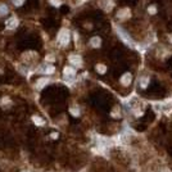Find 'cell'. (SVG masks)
Listing matches in <instances>:
<instances>
[{
  "instance_id": "cell-1",
  "label": "cell",
  "mask_w": 172,
  "mask_h": 172,
  "mask_svg": "<svg viewBox=\"0 0 172 172\" xmlns=\"http://www.w3.org/2000/svg\"><path fill=\"white\" fill-rule=\"evenodd\" d=\"M70 37H71L70 31L67 28H62L58 33V42L62 46H66V45H68V42H70Z\"/></svg>"
},
{
  "instance_id": "cell-2",
  "label": "cell",
  "mask_w": 172,
  "mask_h": 172,
  "mask_svg": "<svg viewBox=\"0 0 172 172\" xmlns=\"http://www.w3.org/2000/svg\"><path fill=\"white\" fill-rule=\"evenodd\" d=\"M63 75H64V79H67V80H71V79H73L75 77V75H76V70L73 67H64V70H63Z\"/></svg>"
},
{
  "instance_id": "cell-3",
  "label": "cell",
  "mask_w": 172,
  "mask_h": 172,
  "mask_svg": "<svg viewBox=\"0 0 172 172\" xmlns=\"http://www.w3.org/2000/svg\"><path fill=\"white\" fill-rule=\"evenodd\" d=\"M70 62H71L73 66H76V67H81V66H82V59H81L80 55H77V54L70 55Z\"/></svg>"
},
{
  "instance_id": "cell-4",
  "label": "cell",
  "mask_w": 172,
  "mask_h": 172,
  "mask_svg": "<svg viewBox=\"0 0 172 172\" xmlns=\"http://www.w3.org/2000/svg\"><path fill=\"white\" fill-rule=\"evenodd\" d=\"M5 24H6V28L14 30V28L17 27V26H18V19H17L15 17H11V18L5 22Z\"/></svg>"
},
{
  "instance_id": "cell-5",
  "label": "cell",
  "mask_w": 172,
  "mask_h": 172,
  "mask_svg": "<svg viewBox=\"0 0 172 172\" xmlns=\"http://www.w3.org/2000/svg\"><path fill=\"white\" fill-rule=\"evenodd\" d=\"M117 17L119 19H126L130 17V9H127V8H123V9H119L118 13H117Z\"/></svg>"
},
{
  "instance_id": "cell-6",
  "label": "cell",
  "mask_w": 172,
  "mask_h": 172,
  "mask_svg": "<svg viewBox=\"0 0 172 172\" xmlns=\"http://www.w3.org/2000/svg\"><path fill=\"white\" fill-rule=\"evenodd\" d=\"M131 81H132L131 73H125V75L121 77V84H122L123 86H128V85L131 84Z\"/></svg>"
},
{
  "instance_id": "cell-7",
  "label": "cell",
  "mask_w": 172,
  "mask_h": 172,
  "mask_svg": "<svg viewBox=\"0 0 172 172\" xmlns=\"http://www.w3.org/2000/svg\"><path fill=\"white\" fill-rule=\"evenodd\" d=\"M48 82H49V79H46V77H41V79H39L36 81V89L41 90L45 85H48Z\"/></svg>"
},
{
  "instance_id": "cell-8",
  "label": "cell",
  "mask_w": 172,
  "mask_h": 172,
  "mask_svg": "<svg viewBox=\"0 0 172 172\" xmlns=\"http://www.w3.org/2000/svg\"><path fill=\"white\" fill-rule=\"evenodd\" d=\"M100 44H101L100 37H98V36L91 37V40H90V45H91L92 48H99V46H100Z\"/></svg>"
},
{
  "instance_id": "cell-9",
  "label": "cell",
  "mask_w": 172,
  "mask_h": 172,
  "mask_svg": "<svg viewBox=\"0 0 172 172\" xmlns=\"http://www.w3.org/2000/svg\"><path fill=\"white\" fill-rule=\"evenodd\" d=\"M118 33H119V36H121L126 42H128V44H132V40L130 39V37H128L127 36V33L123 31V30H121V28H118Z\"/></svg>"
},
{
  "instance_id": "cell-10",
  "label": "cell",
  "mask_w": 172,
  "mask_h": 172,
  "mask_svg": "<svg viewBox=\"0 0 172 172\" xmlns=\"http://www.w3.org/2000/svg\"><path fill=\"white\" fill-rule=\"evenodd\" d=\"M101 6L104 8L107 12H109L112 8H113V2H110V0H104V2H103V4H101Z\"/></svg>"
},
{
  "instance_id": "cell-11",
  "label": "cell",
  "mask_w": 172,
  "mask_h": 172,
  "mask_svg": "<svg viewBox=\"0 0 172 172\" xmlns=\"http://www.w3.org/2000/svg\"><path fill=\"white\" fill-rule=\"evenodd\" d=\"M9 9H8V6L5 4H0V17H3L5 14H8Z\"/></svg>"
},
{
  "instance_id": "cell-12",
  "label": "cell",
  "mask_w": 172,
  "mask_h": 172,
  "mask_svg": "<svg viewBox=\"0 0 172 172\" xmlns=\"http://www.w3.org/2000/svg\"><path fill=\"white\" fill-rule=\"evenodd\" d=\"M32 121H33V122H35L36 125H39V126H42V125H44V123H45V122H44V121H42V119H41V118H40L39 116H33V117H32Z\"/></svg>"
},
{
  "instance_id": "cell-13",
  "label": "cell",
  "mask_w": 172,
  "mask_h": 172,
  "mask_svg": "<svg viewBox=\"0 0 172 172\" xmlns=\"http://www.w3.org/2000/svg\"><path fill=\"white\" fill-rule=\"evenodd\" d=\"M97 71H98L99 73H105L107 67H105L104 64H98V66H97Z\"/></svg>"
},
{
  "instance_id": "cell-14",
  "label": "cell",
  "mask_w": 172,
  "mask_h": 172,
  "mask_svg": "<svg viewBox=\"0 0 172 172\" xmlns=\"http://www.w3.org/2000/svg\"><path fill=\"white\" fill-rule=\"evenodd\" d=\"M42 71H44L46 75H50V73H53L54 72V67L53 66H49V67H45L44 68V70H42Z\"/></svg>"
},
{
  "instance_id": "cell-15",
  "label": "cell",
  "mask_w": 172,
  "mask_h": 172,
  "mask_svg": "<svg viewBox=\"0 0 172 172\" xmlns=\"http://www.w3.org/2000/svg\"><path fill=\"white\" fill-rule=\"evenodd\" d=\"M70 110H71V113H72L75 117H79V116H80V109H79V108H75V107H72Z\"/></svg>"
},
{
  "instance_id": "cell-16",
  "label": "cell",
  "mask_w": 172,
  "mask_h": 172,
  "mask_svg": "<svg viewBox=\"0 0 172 172\" xmlns=\"http://www.w3.org/2000/svg\"><path fill=\"white\" fill-rule=\"evenodd\" d=\"M148 81H149V80L147 79V77H144V79H141V80H140V82H139V84H140V86H141V88H147Z\"/></svg>"
},
{
  "instance_id": "cell-17",
  "label": "cell",
  "mask_w": 172,
  "mask_h": 172,
  "mask_svg": "<svg viewBox=\"0 0 172 172\" xmlns=\"http://www.w3.org/2000/svg\"><path fill=\"white\" fill-rule=\"evenodd\" d=\"M49 2H50L51 5H54V6H59L62 4V0H49Z\"/></svg>"
},
{
  "instance_id": "cell-18",
  "label": "cell",
  "mask_w": 172,
  "mask_h": 172,
  "mask_svg": "<svg viewBox=\"0 0 172 172\" xmlns=\"http://www.w3.org/2000/svg\"><path fill=\"white\" fill-rule=\"evenodd\" d=\"M23 3H24V0H13V4L15 6H21Z\"/></svg>"
},
{
  "instance_id": "cell-19",
  "label": "cell",
  "mask_w": 172,
  "mask_h": 172,
  "mask_svg": "<svg viewBox=\"0 0 172 172\" xmlns=\"http://www.w3.org/2000/svg\"><path fill=\"white\" fill-rule=\"evenodd\" d=\"M148 12H149V13H152V14H154V13H156V8H154V6H149Z\"/></svg>"
},
{
  "instance_id": "cell-20",
  "label": "cell",
  "mask_w": 172,
  "mask_h": 172,
  "mask_svg": "<svg viewBox=\"0 0 172 172\" xmlns=\"http://www.w3.org/2000/svg\"><path fill=\"white\" fill-rule=\"evenodd\" d=\"M46 61H49V62H54V61H55V57L49 55V57H46Z\"/></svg>"
},
{
  "instance_id": "cell-21",
  "label": "cell",
  "mask_w": 172,
  "mask_h": 172,
  "mask_svg": "<svg viewBox=\"0 0 172 172\" xmlns=\"http://www.w3.org/2000/svg\"><path fill=\"white\" fill-rule=\"evenodd\" d=\"M21 172H30V171H21Z\"/></svg>"
}]
</instances>
